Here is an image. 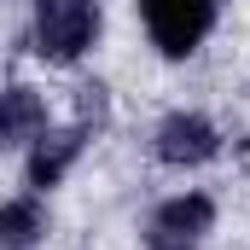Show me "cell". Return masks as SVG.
Wrapping results in <instances>:
<instances>
[{
    "label": "cell",
    "mask_w": 250,
    "mask_h": 250,
    "mask_svg": "<svg viewBox=\"0 0 250 250\" xmlns=\"http://www.w3.org/2000/svg\"><path fill=\"white\" fill-rule=\"evenodd\" d=\"M99 35V12L93 0H41L35 6V53L53 64L82 59Z\"/></svg>",
    "instance_id": "obj_1"
},
{
    "label": "cell",
    "mask_w": 250,
    "mask_h": 250,
    "mask_svg": "<svg viewBox=\"0 0 250 250\" xmlns=\"http://www.w3.org/2000/svg\"><path fill=\"white\" fill-rule=\"evenodd\" d=\"M140 12H146L151 41L169 59H187L192 47L209 35V23H215V0H140Z\"/></svg>",
    "instance_id": "obj_2"
},
{
    "label": "cell",
    "mask_w": 250,
    "mask_h": 250,
    "mask_svg": "<svg viewBox=\"0 0 250 250\" xmlns=\"http://www.w3.org/2000/svg\"><path fill=\"white\" fill-rule=\"evenodd\" d=\"M209 221H215V204L209 198H175V204H163L157 209V221H151V250H192L204 233H209Z\"/></svg>",
    "instance_id": "obj_3"
},
{
    "label": "cell",
    "mask_w": 250,
    "mask_h": 250,
    "mask_svg": "<svg viewBox=\"0 0 250 250\" xmlns=\"http://www.w3.org/2000/svg\"><path fill=\"white\" fill-rule=\"evenodd\" d=\"M215 151H221V134L204 123V117H192V111H181V117H169V123L157 128V157L175 163V169H187V163H209Z\"/></svg>",
    "instance_id": "obj_4"
},
{
    "label": "cell",
    "mask_w": 250,
    "mask_h": 250,
    "mask_svg": "<svg viewBox=\"0 0 250 250\" xmlns=\"http://www.w3.org/2000/svg\"><path fill=\"white\" fill-rule=\"evenodd\" d=\"M82 140H87V128L41 134V140H35V151H29V187H59L64 169H70V163H76V151H82Z\"/></svg>",
    "instance_id": "obj_5"
},
{
    "label": "cell",
    "mask_w": 250,
    "mask_h": 250,
    "mask_svg": "<svg viewBox=\"0 0 250 250\" xmlns=\"http://www.w3.org/2000/svg\"><path fill=\"white\" fill-rule=\"evenodd\" d=\"M47 134V111L35 99V87H12L6 93V140L23 146V140H41Z\"/></svg>",
    "instance_id": "obj_6"
},
{
    "label": "cell",
    "mask_w": 250,
    "mask_h": 250,
    "mask_svg": "<svg viewBox=\"0 0 250 250\" xmlns=\"http://www.w3.org/2000/svg\"><path fill=\"white\" fill-rule=\"evenodd\" d=\"M47 221H41V204L35 198H12L6 209H0V239L12 250H23V245H35V233H41Z\"/></svg>",
    "instance_id": "obj_7"
}]
</instances>
